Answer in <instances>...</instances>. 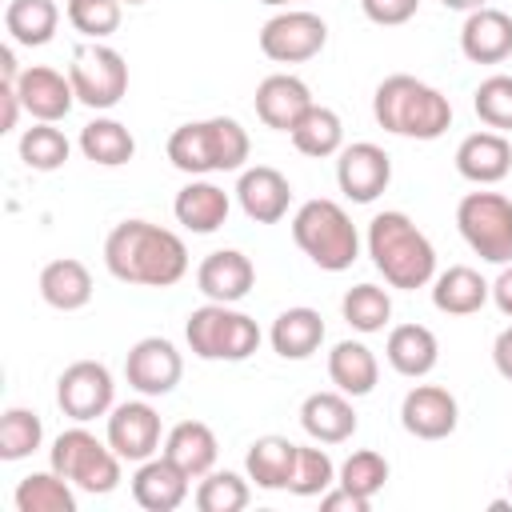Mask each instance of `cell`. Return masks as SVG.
<instances>
[{
	"label": "cell",
	"instance_id": "6da1fadb",
	"mask_svg": "<svg viewBox=\"0 0 512 512\" xmlns=\"http://www.w3.org/2000/svg\"><path fill=\"white\" fill-rule=\"evenodd\" d=\"M104 268L120 284L172 288L188 276V244L152 220H120L104 236Z\"/></svg>",
	"mask_w": 512,
	"mask_h": 512
},
{
	"label": "cell",
	"instance_id": "7a4b0ae2",
	"mask_svg": "<svg viewBox=\"0 0 512 512\" xmlns=\"http://www.w3.org/2000/svg\"><path fill=\"white\" fill-rule=\"evenodd\" d=\"M368 256L376 264V272L384 276L388 288H404V292H416V288H428L432 276H436V248L432 240L416 228V220L408 212H376L368 220Z\"/></svg>",
	"mask_w": 512,
	"mask_h": 512
},
{
	"label": "cell",
	"instance_id": "3957f363",
	"mask_svg": "<svg viewBox=\"0 0 512 512\" xmlns=\"http://www.w3.org/2000/svg\"><path fill=\"white\" fill-rule=\"evenodd\" d=\"M372 116L392 136L440 140L452 128V100L440 88H432L408 72H392L372 92Z\"/></svg>",
	"mask_w": 512,
	"mask_h": 512
},
{
	"label": "cell",
	"instance_id": "277c9868",
	"mask_svg": "<svg viewBox=\"0 0 512 512\" xmlns=\"http://www.w3.org/2000/svg\"><path fill=\"white\" fill-rule=\"evenodd\" d=\"M248 152H252V140L236 116L188 120L168 136V160H172V168H180L188 176L240 172Z\"/></svg>",
	"mask_w": 512,
	"mask_h": 512
},
{
	"label": "cell",
	"instance_id": "5b68a950",
	"mask_svg": "<svg viewBox=\"0 0 512 512\" xmlns=\"http://www.w3.org/2000/svg\"><path fill=\"white\" fill-rule=\"evenodd\" d=\"M292 240L324 272H344L360 256V232H356L352 216L344 212V204H336L328 196L304 200L296 208V216H292Z\"/></svg>",
	"mask_w": 512,
	"mask_h": 512
},
{
	"label": "cell",
	"instance_id": "8992f818",
	"mask_svg": "<svg viewBox=\"0 0 512 512\" xmlns=\"http://www.w3.org/2000/svg\"><path fill=\"white\" fill-rule=\"evenodd\" d=\"M184 340H188L192 356H200V360L240 364V360H248V356L260 348L264 332H260V324H256L248 312H240L236 304H216V300H208V304H200V308L188 312V320H184Z\"/></svg>",
	"mask_w": 512,
	"mask_h": 512
},
{
	"label": "cell",
	"instance_id": "52a82bcc",
	"mask_svg": "<svg viewBox=\"0 0 512 512\" xmlns=\"http://www.w3.org/2000/svg\"><path fill=\"white\" fill-rule=\"evenodd\" d=\"M120 464L124 460L116 456V448L84 424L64 428L48 448V468H56L68 484H76V492L88 496H108L120 484Z\"/></svg>",
	"mask_w": 512,
	"mask_h": 512
},
{
	"label": "cell",
	"instance_id": "ba28073f",
	"mask_svg": "<svg viewBox=\"0 0 512 512\" xmlns=\"http://www.w3.org/2000/svg\"><path fill=\"white\" fill-rule=\"evenodd\" d=\"M464 244L488 264H512V200L504 192H468L456 204Z\"/></svg>",
	"mask_w": 512,
	"mask_h": 512
},
{
	"label": "cell",
	"instance_id": "9c48e42d",
	"mask_svg": "<svg viewBox=\"0 0 512 512\" xmlns=\"http://www.w3.org/2000/svg\"><path fill=\"white\" fill-rule=\"evenodd\" d=\"M68 80L76 88V100L92 112H108L128 96V64L116 48L92 40L80 44L68 60Z\"/></svg>",
	"mask_w": 512,
	"mask_h": 512
},
{
	"label": "cell",
	"instance_id": "30bf717a",
	"mask_svg": "<svg viewBox=\"0 0 512 512\" xmlns=\"http://www.w3.org/2000/svg\"><path fill=\"white\" fill-rule=\"evenodd\" d=\"M324 44H328V24L308 8H280L260 28V52L272 64H304L320 56Z\"/></svg>",
	"mask_w": 512,
	"mask_h": 512
},
{
	"label": "cell",
	"instance_id": "8fae6325",
	"mask_svg": "<svg viewBox=\"0 0 512 512\" xmlns=\"http://www.w3.org/2000/svg\"><path fill=\"white\" fill-rule=\"evenodd\" d=\"M56 404L72 424H88L96 416H108L116 404V380L108 364L100 360H72L56 376Z\"/></svg>",
	"mask_w": 512,
	"mask_h": 512
},
{
	"label": "cell",
	"instance_id": "7c38bea8",
	"mask_svg": "<svg viewBox=\"0 0 512 512\" xmlns=\"http://www.w3.org/2000/svg\"><path fill=\"white\" fill-rule=\"evenodd\" d=\"M104 440L116 448L120 460L140 464V460H148V456H156V452L164 448V424H160V412L148 404V396L112 404L108 424H104Z\"/></svg>",
	"mask_w": 512,
	"mask_h": 512
},
{
	"label": "cell",
	"instance_id": "4fadbf2b",
	"mask_svg": "<svg viewBox=\"0 0 512 512\" xmlns=\"http://www.w3.org/2000/svg\"><path fill=\"white\" fill-rule=\"evenodd\" d=\"M180 376H184V356L164 336H144L124 356V380H128V388L140 392V396H148V400L152 396H168L180 384Z\"/></svg>",
	"mask_w": 512,
	"mask_h": 512
},
{
	"label": "cell",
	"instance_id": "5bb4252c",
	"mask_svg": "<svg viewBox=\"0 0 512 512\" xmlns=\"http://www.w3.org/2000/svg\"><path fill=\"white\" fill-rule=\"evenodd\" d=\"M336 184L352 204H372L392 184V156L372 140L344 144L336 152Z\"/></svg>",
	"mask_w": 512,
	"mask_h": 512
},
{
	"label": "cell",
	"instance_id": "9a60e30c",
	"mask_svg": "<svg viewBox=\"0 0 512 512\" xmlns=\"http://www.w3.org/2000/svg\"><path fill=\"white\" fill-rule=\"evenodd\" d=\"M400 424L416 440H448L460 424V404L444 384H412L400 400Z\"/></svg>",
	"mask_w": 512,
	"mask_h": 512
},
{
	"label": "cell",
	"instance_id": "2e32d148",
	"mask_svg": "<svg viewBox=\"0 0 512 512\" xmlns=\"http://www.w3.org/2000/svg\"><path fill=\"white\" fill-rule=\"evenodd\" d=\"M16 92H20L24 112L32 120H40V124H56V120H64L72 112V104H80L68 72H56L48 64H28L20 72V80H16Z\"/></svg>",
	"mask_w": 512,
	"mask_h": 512
},
{
	"label": "cell",
	"instance_id": "e0dca14e",
	"mask_svg": "<svg viewBox=\"0 0 512 512\" xmlns=\"http://www.w3.org/2000/svg\"><path fill=\"white\" fill-rule=\"evenodd\" d=\"M236 200H240V208H244L248 220H256V224H280L288 216V204H292V184H288V176L280 168L252 164V168H240Z\"/></svg>",
	"mask_w": 512,
	"mask_h": 512
},
{
	"label": "cell",
	"instance_id": "ac0fdd59",
	"mask_svg": "<svg viewBox=\"0 0 512 512\" xmlns=\"http://www.w3.org/2000/svg\"><path fill=\"white\" fill-rule=\"evenodd\" d=\"M252 104H256V116H260L264 128H272V132H292L296 120H300L316 100H312V88H308L300 76H292V72H272V76H264V80L256 84Z\"/></svg>",
	"mask_w": 512,
	"mask_h": 512
},
{
	"label": "cell",
	"instance_id": "d6986e66",
	"mask_svg": "<svg viewBox=\"0 0 512 512\" xmlns=\"http://www.w3.org/2000/svg\"><path fill=\"white\" fill-rule=\"evenodd\" d=\"M188 488H192V476L176 468L164 452L140 460L132 472V500L144 512H176L188 500Z\"/></svg>",
	"mask_w": 512,
	"mask_h": 512
},
{
	"label": "cell",
	"instance_id": "ffe728a7",
	"mask_svg": "<svg viewBox=\"0 0 512 512\" xmlns=\"http://www.w3.org/2000/svg\"><path fill=\"white\" fill-rule=\"evenodd\" d=\"M256 284V264L240 248H216L196 268V288L216 304H240Z\"/></svg>",
	"mask_w": 512,
	"mask_h": 512
},
{
	"label": "cell",
	"instance_id": "44dd1931",
	"mask_svg": "<svg viewBox=\"0 0 512 512\" xmlns=\"http://www.w3.org/2000/svg\"><path fill=\"white\" fill-rule=\"evenodd\" d=\"M456 172L468 184H476V188L500 184L512 172V144H508V136L492 132V128H480V132L464 136L456 144Z\"/></svg>",
	"mask_w": 512,
	"mask_h": 512
},
{
	"label": "cell",
	"instance_id": "7402d4cb",
	"mask_svg": "<svg viewBox=\"0 0 512 512\" xmlns=\"http://www.w3.org/2000/svg\"><path fill=\"white\" fill-rule=\"evenodd\" d=\"M356 408H352V396H344L340 388H324V392H312L304 396L300 404V428L308 432V440L316 444H344L356 436Z\"/></svg>",
	"mask_w": 512,
	"mask_h": 512
},
{
	"label": "cell",
	"instance_id": "603a6c76",
	"mask_svg": "<svg viewBox=\"0 0 512 512\" xmlns=\"http://www.w3.org/2000/svg\"><path fill=\"white\" fill-rule=\"evenodd\" d=\"M460 52L472 64H500L512 56V16L484 4L460 24Z\"/></svg>",
	"mask_w": 512,
	"mask_h": 512
},
{
	"label": "cell",
	"instance_id": "cb8c5ba5",
	"mask_svg": "<svg viewBox=\"0 0 512 512\" xmlns=\"http://www.w3.org/2000/svg\"><path fill=\"white\" fill-rule=\"evenodd\" d=\"M228 212H232L228 192H224L220 184H212L208 176H192V180L176 192V200H172L176 224L188 228V232H196V236H212L216 228H224Z\"/></svg>",
	"mask_w": 512,
	"mask_h": 512
},
{
	"label": "cell",
	"instance_id": "d4e9b609",
	"mask_svg": "<svg viewBox=\"0 0 512 512\" xmlns=\"http://www.w3.org/2000/svg\"><path fill=\"white\" fill-rule=\"evenodd\" d=\"M92 272L76 256H56L40 268V300L56 312H80L92 300Z\"/></svg>",
	"mask_w": 512,
	"mask_h": 512
},
{
	"label": "cell",
	"instance_id": "484cf974",
	"mask_svg": "<svg viewBox=\"0 0 512 512\" xmlns=\"http://www.w3.org/2000/svg\"><path fill=\"white\" fill-rule=\"evenodd\" d=\"M268 344L280 360H308L324 344V316L308 304L284 308L268 328Z\"/></svg>",
	"mask_w": 512,
	"mask_h": 512
},
{
	"label": "cell",
	"instance_id": "4316f807",
	"mask_svg": "<svg viewBox=\"0 0 512 512\" xmlns=\"http://www.w3.org/2000/svg\"><path fill=\"white\" fill-rule=\"evenodd\" d=\"M384 360L392 364V372L408 376V380H420L436 368L440 360V340L428 324H396L384 340Z\"/></svg>",
	"mask_w": 512,
	"mask_h": 512
},
{
	"label": "cell",
	"instance_id": "83f0119b",
	"mask_svg": "<svg viewBox=\"0 0 512 512\" xmlns=\"http://www.w3.org/2000/svg\"><path fill=\"white\" fill-rule=\"evenodd\" d=\"M176 468H184L192 480L208 476L216 468V456H220V444H216V432L204 424V420H180L164 432V448H160Z\"/></svg>",
	"mask_w": 512,
	"mask_h": 512
},
{
	"label": "cell",
	"instance_id": "f1b7e54d",
	"mask_svg": "<svg viewBox=\"0 0 512 512\" xmlns=\"http://www.w3.org/2000/svg\"><path fill=\"white\" fill-rule=\"evenodd\" d=\"M488 300H492V284L468 264H452L432 276V304L444 316H472Z\"/></svg>",
	"mask_w": 512,
	"mask_h": 512
},
{
	"label": "cell",
	"instance_id": "f546056e",
	"mask_svg": "<svg viewBox=\"0 0 512 512\" xmlns=\"http://www.w3.org/2000/svg\"><path fill=\"white\" fill-rule=\"evenodd\" d=\"M328 380L344 392V396H368L380 380V360L364 340H340L328 352Z\"/></svg>",
	"mask_w": 512,
	"mask_h": 512
},
{
	"label": "cell",
	"instance_id": "4dcf8cb0",
	"mask_svg": "<svg viewBox=\"0 0 512 512\" xmlns=\"http://www.w3.org/2000/svg\"><path fill=\"white\" fill-rule=\"evenodd\" d=\"M296 448L288 436H260L248 444L244 452V472L256 488H268V492H288V480H292V468H296Z\"/></svg>",
	"mask_w": 512,
	"mask_h": 512
},
{
	"label": "cell",
	"instance_id": "1f68e13d",
	"mask_svg": "<svg viewBox=\"0 0 512 512\" xmlns=\"http://www.w3.org/2000/svg\"><path fill=\"white\" fill-rule=\"evenodd\" d=\"M80 152H84V160H92V164H100V168H120V164H128L132 156H136V136L128 132V124H120V120H112V116H96V120H88L84 128H80Z\"/></svg>",
	"mask_w": 512,
	"mask_h": 512
},
{
	"label": "cell",
	"instance_id": "d6a6232c",
	"mask_svg": "<svg viewBox=\"0 0 512 512\" xmlns=\"http://www.w3.org/2000/svg\"><path fill=\"white\" fill-rule=\"evenodd\" d=\"M60 28V8L56 0H8L4 8V32L12 44L24 48H44Z\"/></svg>",
	"mask_w": 512,
	"mask_h": 512
},
{
	"label": "cell",
	"instance_id": "836d02e7",
	"mask_svg": "<svg viewBox=\"0 0 512 512\" xmlns=\"http://www.w3.org/2000/svg\"><path fill=\"white\" fill-rule=\"evenodd\" d=\"M288 136H292L296 152H304V156H312V160H328V156H336V152L344 148V120H340L336 108L312 104V108L296 120V128H292Z\"/></svg>",
	"mask_w": 512,
	"mask_h": 512
},
{
	"label": "cell",
	"instance_id": "e575fe53",
	"mask_svg": "<svg viewBox=\"0 0 512 512\" xmlns=\"http://www.w3.org/2000/svg\"><path fill=\"white\" fill-rule=\"evenodd\" d=\"M16 512H76V484H68L56 468L28 472L12 492Z\"/></svg>",
	"mask_w": 512,
	"mask_h": 512
},
{
	"label": "cell",
	"instance_id": "d590c367",
	"mask_svg": "<svg viewBox=\"0 0 512 512\" xmlns=\"http://www.w3.org/2000/svg\"><path fill=\"white\" fill-rule=\"evenodd\" d=\"M340 312H344V320H348L352 332L372 336V332H384L388 328V320H392V296H388V288L364 280V284H352L344 292Z\"/></svg>",
	"mask_w": 512,
	"mask_h": 512
},
{
	"label": "cell",
	"instance_id": "8d00e7d4",
	"mask_svg": "<svg viewBox=\"0 0 512 512\" xmlns=\"http://www.w3.org/2000/svg\"><path fill=\"white\" fill-rule=\"evenodd\" d=\"M16 148H20L24 168H32V172H56V168H64L68 156H72L68 136H64L56 124H40V120L20 132V144H16Z\"/></svg>",
	"mask_w": 512,
	"mask_h": 512
},
{
	"label": "cell",
	"instance_id": "74e56055",
	"mask_svg": "<svg viewBox=\"0 0 512 512\" xmlns=\"http://www.w3.org/2000/svg\"><path fill=\"white\" fill-rule=\"evenodd\" d=\"M40 444H44L40 416L32 408H20V404L16 408H4V416H0V460L16 464V460L32 456Z\"/></svg>",
	"mask_w": 512,
	"mask_h": 512
},
{
	"label": "cell",
	"instance_id": "f35d334b",
	"mask_svg": "<svg viewBox=\"0 0 512 512\" xmlns=\"http://www.w3.org/2000/svg\"><path fill=\"white\" fill-rule=\"evenodd\" d=\"M248 500H252V488H248V472L240 476V472H208V476H200V484H196V508L200 512H240V508H248Z\"/></svg>",
	"mask_w": 512,
	"mask_h": 512
},
{
	"label": "cell",
	"instance_id": "ab89813d",
	"mask_svg": "<svg viewBox=\"0 0 512 512\" xmlns=\"http://www.w3.org/2000/svg\"><path fill=\"white\" fill-rule=\"evenodd\" d=\"M336 484V464L324 448L312 444H300L296 448V468H292V480H288V492L292 496H320Z\"/></svg>",
	"mask_w": 512,
	"mask_h": 512
},
{
	"label": "cell",
	"instance_id": "60d3db41",
	"mask_svg": "<svg viewBox=\"0 0 512 512\" xmlns=\"http://www.w3.org/2000/svg\"><path fill=\"white\" fill-rule=\"evenodd\" d=\"M336 484H344L348 492L372 500L384 484H388V460L376 448H356L340 468H336Z\"/></svg>",
	"mask_w": 512,
	"mask_h": 512
},
{
	"label": "cell",
	"instance_id": "b9f144b4",
	"mask_svg": "<svg viewBox=\"0 0 512 512\" xmlns=\"http://www.w3.org/2000/svg\"><path fill=\"white\" fill-rule=\"evenodd\" d=\"M472 108H476L484 128L512 132V76H504V72L484 76L476 84V92H472Z\"/></svg>",
	"mask_w": 512,
	"mask_h": 512
},
{
	"label": "cell",
	"instance_id": "7bdbcfd3",
	"mask_svg": "<svg viewBox=\"0 0 512 512\" xmlns=\"http://www.w3.org/2000/svg\"><path fill=\"white\" fill-rule=\"evenodd\" d=\"M68 24L84 36V40H104L120 28L124 16V0H68L64 4Z\"/></svg>",
	"mask_w": 512,
	"mask_h": 512
},
{
	"label": "cell",
	"instance_id": "ee69618b",
	"mask_svg": "<svg viewBox=\"0 0 512 512\" xmlns=\"http://www.w3.org/2000/svg\"><path fill=\"white\" fill-rule=\"evenodd\" d=\"M364 16L380 28H400L420 12V0H360Z\"/></svg>",
	"mask_w": 512,
	"mask_h": 512
},
{
	"label": "cell",
	"instance_id": "f6af8a7d",
	"mask_svg": "<svg viewBox=\"0 0 512 512\" xmlns=\"http://www.w3.org/2000/svg\"><path fill=\"white\" fill-rule=\"evenodd\" d=\"M320 508H324V512H368V508H372V500H364V496L348 492L344 484H332L328 492H320Z\"/></svg>",
	"mask_w": 512,
	"mask_h": 512
},
{
	"label": "cell",
	"instance_id": "bcb514c9",
	"mask_svg": "<svg viewBox=\"0 0 512 512\" xmlns=\"http://www.w3.org/2000/svg\"><path fill=\"white\" fill-rule=\"evenodd\" d=\"M24 104H20V92L12 80H0V132H12L16 120H20Z\"/></svg>",
	"mask_w": 512,
	"mask_h": 512
},
{
	"label": "cell",
	"instance_id": "7dc6e473",
	"mask_svg": "<svg viewBox=\"0 0 512 512\" xmlns=\"http://www.w3.org/2000/svg\"><path fill=\"white\" fill-rule=\"evenodd\" d=\"M492 364H496V372L512 384V324L492 340Z\"/></svg>",
	"mask_w": 512,
	"mask_h": 512
},
{
	"label": "cell",
	"instance_id": "c3c4849f",
	"mask_svg": "<svg viewBox=\"0 0 512 512\" xmlns=\"http://www.w3.org/2000/svg\"><path fill=\"white\" fill-rule=\"evenodd\" d=\"M492 304L512 320V264H500V276L492 280Z\"/></svg>",
	"mask_w": 512,
	"mask_h": 512
},
{
	"label": "cell",
	"instance_id": "681fc988",
	"mask_svg": "<svg viewBox=\"0 0 512 512\" xmlns=\"http://www.w3.org/2000/svg\"><path fill=\"white\" fill-rule=\"evenodd\" d=\"M444 8H452V12H476V8H484L488 0H440Z\"/></svg>",
	"mask_w": 512,
	"mask_h": 512
},
{
	"label": "cell",
	"instance_id": "f907efd6",
	"mask_svg": "<svg viewBox=\"0 0 512 512\" xmlns=\"http://www.w3.org/2000/svg\"><path fill=\"white\" fill-rule=\"evenodd\" d=\"M260 4H272V8H288V4H300V0H260Z\"/></svg>",
	"mask_w": 512,
	"mask_h": 512
},
{
	"label": "cell",
	"instance_id": "816d5d0a",
	"mask_svg": "<svg viewBox=\"0 0 512 512\" xmlns=\"http://www.w3.org/2000/svg\"><path fill=\"white\" fill-rule=\"evenodd\" d=\"M124 4H148V0H124Z\"/></svg>",
	"mask_w": 512,
	"mask_h": 512
},
{
	"label": "cell",
	"instance_id": "f5cc1de1",
	"mask_svg": "<svg viewBox=\"0 0 512 512\" xmlns=\"http://www.w3.org/2000/svg\"><path fill=\"white\" fill-rule=\"evenodd\" d=\"M508 492H512V472H508Z\"/></svg>",
	"mask_w": 512,
	"mask_h": 512
}]
</instances>
